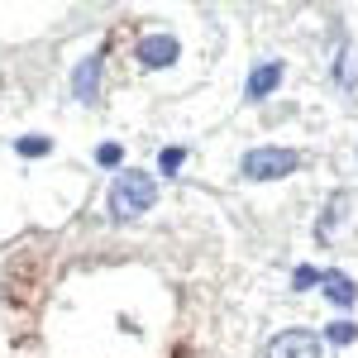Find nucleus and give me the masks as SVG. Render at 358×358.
Returning <instances> with one entry per match:
<instances>
[{
  "label": "nucleus",
  "mask_w": 358,
  "mask_h": 358,
  "mask_svg": "<svg viewBox=\"0 0 358 358\" xmlns=\"http://www.w3.org/2000/svg\"><path fill=\"white\" fill-rule=\"evenodd\" d=\"M153 201H158V182H153L148 172L124 167V172L115 177V192H110V215L115 220H134V215H143Z\"/></svg>",
  "instance_id": "f257e3e1"
},
{
  "label": "nucleus",
  "mask_w": 358,
  "mask_h": 358,
  "mask_svg": "<svg viewBox=\"0 0 358 358\" xmlns=\"http://www.w3.org/2000/svg\"><path fill=\"white\" fill-rule=\"evenodd\" d=\"M301 167V153L296 148H253L244 153V163H239V177L248 182H273V177H292Z\"/></svg>",
  "instance_id": "f03ea898"
},
{
  "label": "nucleus",
  "mask_w": 358,
  "mask_h": 358,
  "mask_svg": "<svg viewBox=\"0 0 358 358\" xmlns=\"http://www.w3.org/2000/svg\"><path fill=\"white\" fill-rule=\"evenodd\" d=\"M320 354H325V344L310 330H282L268 344V358H320Z\"/></svg>",
  "instance_id": "7ed1b4c3"
},
{
  "label": "nucleus",
  "mask_w": 358,
  "mask_h": 358,
  "mask_svg": "<svg viewBox=\"0 0 358 358\" xmlns=\"http://www.w3.org/2000/svg\"><path fill=\"white\" fill-rule=\"evenodd\" d=\"M138 62H143V67H172V62H177V38H172V34H148V38L138 43Z\"/></svg>",
  "instance_id": "20e7f679"
},
{
  "label": "nucleus",
  "mask_w": 358,
  "mask_h": 358,
  "mask_svg": "<svg viewBox=\"0 0 358 358\" xmlns=\"http://www.w3.org/2000/svg\"><path fill=\"white\" fill-rule=\"evenodd\" d=\"M101 62H106V57L91 53L82 67H77V77H72V96H77V101H86V106L101 96Z\"/></svg>",
  "instance_id": "39448f33"
},
{
  "label": "nucleus",
  "mask_w": 358,
  "mask_h": 358,
  "mask_svg": "<svg viewBox=\"0 0 358 358\" xmlns=\"http://www.w3.org/2000/svg\"><path fill=\"white\" fill-rule=\"evenodd\" d=\"M277 86H282V62H263V67H253V77H248V101H263V96H273Z\"/></svg>",
  "instance_id": "423d86ee"
},
{
  "label": "nucleus",
  "mask_w": 358,
  "mask_h": 358,
  "mask_svg": "<svg viewBox=\"0 0 358 358\" xmlns=\"http://www.w3.org/2000/svg\"><path fill=\"white\" fill-rule=\"evenodd\" d=\"M320 287H325V296H330L334 306H344V310H349V306H354V277H344V273H320Z\"/></svg>",
  "instance_id": "0eeeda50"
},
{
  "label": "nucleus",
  "mask_w": 358,
  "mask_h": 358,
  "mask_svg": "<svg viewBox=\"0 0 358 358\" xmlns=\"http://www.w3.org/2000/svg\"><path fill=\"white\" fill-rule=\"evenodd\" d=\"M325 339H330V344H354V339H358V325H354V320H334L330 330H325Z\"/></svg>",
  "instance_id": "6e6552de"
},
{
  "label": "nucleus",
  "mask_w": 358,
  "mask_h": 358,
  "mask_svg": "<svg viewBox=\"0 0 358 358\" xmlns=\"http://www.w3.org/2000/svg\"><path fill=\"white\" fill-rule=\"evenodd\" d=\"M20 153H24V158H43V153H53V143L43 134H24L20 138Z\"/></svg>",
  "instance_id": "1a4fd4ad"
},
{
  "label": "nucleus",
  "mask_w": 358,
  "mask_h": 358,
  "mask_svg": "<svg viewBox=\"0 0 358 358\" xmlns=\"http://www.w3.org/2000/svg\"><path fill=\"white\" fill-rule=\"evenodd\" d=\"M358 82V57H354V48H344L339 53V86H354Z\"/></svg>",
  "instance_id": "9d476101"
},
{
  "label": "nucleus",
  "mask_w": 358,
  "mask_h": 358,
  "mask_svg": "<svg viewBox=\"0 0 358 358\" xmlns=\"http://www.w3.org/2000/svg\"><path fill=\"white\" fill-rule=\"evenodd\" d=\"M96 163L101 167H120L124 163V148H120V143H101V148H96Z\"/></svg>",
  "instance_id": "9b49d317"
},
{
  "label": "nucleus",
  "mask_w": 358,
  "mask_h": 358,
  "mask_svg": "<svg viewBox=\"0 0 358 358\" xmlns=\"http://www.w3.org/2000/svg\"><path fill=\"white\" fill-rule=\"evenodd\" d=\"M182 158H187V148H163V153H158V167H163V177H172V172L182 167Z\"/></svg>",
  "instance_id": "f8f14e48"
},
{
  "label": "nucleus",
  "mask_w": 358,
  "mask_h": 358,
  "mask_svg": "<svg viewBox=\"0 0 358 358\" xmlns=\"http://www.w3.org/2000/svg\"><path fill=\"white\" fill-rule=\"evenodd\" d=\"M292 287H296V292H310V287H320V273H315V268H296Z\"/></svg>",
  "instance_id": "ddd939ff"
}]
</instances>
